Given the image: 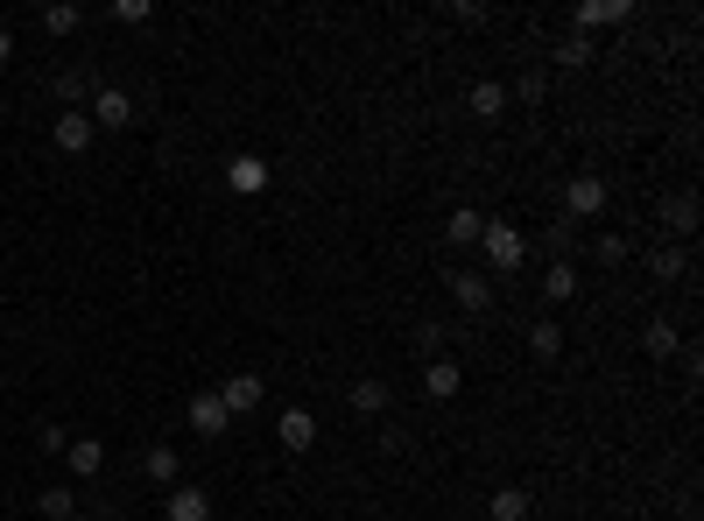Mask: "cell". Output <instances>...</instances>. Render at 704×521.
Masks as SVG:
<instances>
[{
  "label": "cell",
  "mask_w": 704,
  "mask_h": 521,
  "mask_svg": "<svg viewBox=\"0 0 704 521\" xmlns=\"http://www.w3.org/2000/svg\"><path fill=\"white\" fill-rule=\"evenodd\" d=\"M92 113H57V148H64V156H78V148H92Z\"/></svg>",
  "instance_id": "obj_11"
},
{
  "label": "cell",
  "mask_w": 704,
  "mask_h": 521,
  "mask_svg": "<svg viewBox=\"0 0 704 521\" xmlns=\"http://www.w3.org/2000/svg\"><path fill=\"white\" fill-rule=\"evenodd\" d=\"M42 28H50V36H78L85 14H78V8H64V0H50V8H42Z\"/></svg>",
  "instance_id": "obj_23"
},
{
  "label": "cell",
  "mask_w": 704,
  "mask_h": 521,
  "mask_svg": "<svg viewBox=\"0 0 704 521\" xmlns=\"http://www.w3.org/2000/svg\"><path fill=\"white\" fill-rule=\"evenodd\" d=\"M543 247H549V255H571V219H557V226H543Z\"/></svg>",
  "instance_id": "obj_29"
},
{
  "label": "cell",
  "mask_w": 704,
  "mask_h": 521,
  "mask_svg": "<svg viewBox=\"0 0 704 521\" xmlns=\"http://www.w3.org/2000/svg\"><path fill=\"white\" fill-rule=\"evenodd\" d=\"M36 451H42V458H64V451H71V430H64V423H36Z\"/></svg>",
  "instance_id": "obj_26"
},
{
  "label": "cell",
  "mask_w": 704,
  "mask_h": 521,
  "mask_svg": "<svg viewBox=\"0 0 704 521\" xmlns=\"http://www.w3.org/2000/svg\"><path fill=\"white\" fill-rule=\"evenodd\" d=\"M8 57H14V36H8V28H0V64H8Z\"/></svg>",
  "instance_id": "obj_31"
},
{
  "label": "cell",
  "mask_w": 704,
  "mask_h": 521,
  "mask_svg": "<svg viewBox=\"0 0 704 521\" xmlns=\"http://www.w3.org/2000/svg\"><path fill=\"white\" fill-rule=\"evenodd\" d=\"M578 296V268L571 261H549V275H543V303H571Z\"/></svg>",
  "instance_id": "obj_17"
},
{
  "label": "cell",
  "mask_w": 704,
  "mask_h": 521,
  "mask_svg": "<svg viewBox=\"0 0 704 521\" xmlns=\"http://www.w3.org/2000/svg\"><path fill=\"white\" fill-rule=\"evenodd\" d=\"M564 212H571V219H598V212H606V176H571V184H564Z\"/></svg>",
  "instance_id": "obj_2"
},
{
  "label": "cell",
  "mask_w": 704,
  "mask_h": 521,
  "mask_svg": "<svg viewBox=\"0 0 704 521\" xmlns=\"http://www.w3.org/2000/svg\"><path fill=\"white\" fill-rule=\"evenodd\" d=\"M219 401H226V415H254L268 401V381L261 374H233L226 388H219Z\"/></svg>",
  "instance_id": "obj_6"
},
{
  "label": "cell",
  "mask_w": 704,
  "mask_h": 521,
  "mask_svg": "<svg viewBox=\"0 0 704 521\" xmlns=\"http://www.w3.org/2000/svg\"><path fill=\"white\" fill-rule=\"evenodd\" d=\"M85 113H92V127H127V121H134V99L120 92V85H99Z\"/></svg>",
  "instance_id": "obj_8"
},
{
  "label": "cell",
  "mask_w": 704,
  "mask_h": 521,
  "mask_svg": "<svg viewBox=\"0 0 704 521\" xmlns=\"http://www.w3.org/2000/svg\"><path fill=\"white\" fill-rule=\"evenodd\" d=\"M592 255H598V261H606V268H620L627 255H634V247H627V240H620V233H598V240H592Z\"/></svg>",
  "instance_id": "obj_27"
},
{
  "label": "cell",
  "mask_w": 704,
  "mask_h": 521,
  "mask_svg": "<svg viewBox=\"0 0 704 521\" xmlns=\"http://www.w3.org/2000/svg\"><path fill=\"white\" fill-rule=\"evenodd\" d=\"M486 514H493V521H529V494H521V486H501Z\"/></svg>",
  "instance_id": "obj_21"
},
{
  "label": "cell",
  "mask_w": 704,
  "mask_h": 521,
  "mask_svg": "<svg viewBox=\"0 0 704 521\" xmlns=\"http://www.w3.org/2000/svg\"><path fill=\"white\" fill-rule=\"evenodd\" d=\"M479 233H486V219H479L472 204H458V212L444 219V240H452V247H479Z\"/></svg>",
  "instance_id": "obj_15"
},
{
  "label": "cell",
  "mask_w": 704,
  "mask_h": 521,
  "mask_svg": "<svg viewBox=\"0 0 704 521\" xmlns=\"http://www.w3.org/2000/svg\"><path fill=\"white\" fill-rule=\"evenodd\" d=\"M190 430H198V437H226L233 430V415H226V401H219V388H205V395H190Z\"/></svg>",
  "instance_id": "obj_3"
},
{
  "label": "cell",
  "mask_w": 704,
  "mask_h": 521,
  "mask_svg": "<svg viewBox=\"0 0 704 521\" xmlns=\"http://www.w3.org/2000/svg\"><path fill=\"white\" fill-rule=\"evenodd\" d=\"M226 184L239 190V198H254V190H268V162L261 156H233L226 162Z\"/></svg>",
  "instance_id": "obj_10"
},
{
  "label": "cell",
  "mask_w": 704,
  "mask_h": 521,
  "mask_svg": "<svg viewBox=\"0 0 704 521\" xmlns=\"http://www.w3.org/2000/svg\"><path fill=\"white\" fill-rule=\"evenodd\" d=\"M472 113H479V121H501V113H507V92H501V85H472Z\"/></svg>",
  "instance_id": "obj_24"
},
{
  "label": "cell",
  "mask_w": 704,
  "mask_h": 521,
  "mask_svg": "<svg viewBox=\"0 0 704 521\" xmlns=\"http://www.w3.org/2000/svg\"><path fill=\"white\" fill-rule=\"evenodd\" d=\"M36 508H42V521H71V514H78V494H71V486H50Z\"/></svg>",
  "instance_id": "obj_25"
},
{
  "label": "cell",
  "mask_w": 704,
  "mask_h": 521,
  "mask_svg": "<svg viewBox=\"0 0 704 521\" xmlns=\"http://www.w3.org/2000/svg\"><path fill=\"white\" fill-rule=\"evenodd\" d=\"M479 247H486L493 275H515V268L529 261V240H521V226H501V219H493V226L479 233Z\"/></svg>",
  "instance_id": "obj_1"
},
{
  "label": "cell",
  "mask_w": 704,
  "mask_h": 521,
  "mask_svg": "<svg viewBox=\"0 0 704 521\" xmlns=\"http://www.w3.org/2000/svg\"><path fill=\"white\" fill-rule=\"evenodd\" d=\"M148 14H156L148 0H113V22H148Z\"/></svg>",
  "instance_id": "obj_30"
},
{
  "label": "cell",
  "mask_w": 704,
  "mask_h": 521,
  "mask_svg": "<svg viewBox=\"0 0 704 521\" xmlns=\"http://www.w3.org/2000/svg\"><path fill=\"white\" fill-rule=\"evenodd\" d=\"M529 352H535V360H557V352H564V324L557 318L529 324Z\"/></svg>",
  "instance_id": "obj_19"
},
{
  "label": "cell",
  "mask_w": 704,
  "mask_h": 521,
  "mask_svg": "<svg viewBox=\"0 0 704 521\" xmlns=\"http://www.w3.org/2000/svg\"><path fill=\"white\" fill-rule=\"evenodd\" d=\"M655 219H663V233H691L697 226V198H691V190H677V198H663V212H655Z\"/></svg>",
  "instance_id": "obj_16"
},
{
  "label": "cell",
  "mask_w": 704,
  "mask_h": 521,
  "mask_svg": "<svg viewBox=\"0 0 704 521\" xmlns=\"http://www.w3.org/2000/svg\"><path fill=\"white\" fill-rule=\"evenodd\" d=\"M649 275L655 282H683V275H691V261H683L677 247H655V255H649Z\"/></svg>",
  "instance_id": "obj_20"
},
{
  "label": "cell",
  "mask_w": 704,
  "mask_h": 521,
  "mask_svg": "<svg viewBox=\"0 0 704 521\" xmlns=\"http://www.w3.org/2000/svg\"><path fill=\"white\" fill-rule=\"evenodd\" d=\"M641 346H649V360H669V352H683V332L669 318H655L649 332H641Z\"/></svg>",
  "instance_id": "obj_18"
},
{
  "label": "cell",
  "mask_w": 704,
  "mask_h": 521,
  "mask_svg": "<svg viewBox=\"0 0 704 521\" xmlns=\"http://www.w3.org/2000/svg\"><path fill=\"white\" fill-rule=\"evenodd\" d=\"M275 444L282 451H310V444H318V415L310 409H282L275 415Z\"/></svg>",
  "instance_id": "obj_5"
},
{
  "label": "cell",
  "mask_w": 704,
  "mask_h": 521,
  "mask_svg": "<svg viewBox=\"0 0 704 521\" xmlns=\"http://www.w3.org/2000/svg\"><path fill=\"white\" fill-rule=\"evenodd\" d=\"M381 521H395V514H381Z\"/></svg>",
  "instance_id": "obj_32"
},
{
  "label": "cell",
  "mask_w": 704,
  "mask_h": 521,
  "mask_svg": "<svg viewBox=\"0 0 704 521\" xmlns=\"http://www.w3.org/2000/svg\"><path fill=\"white\" fill-rule=\"evenodd\" d=\"M64 466L78 472V480H99V472H107V451H99V437H71Z\"/></svg>",
  "instance_id": "obj_13"
},
{
  "label": "cell",
  "mask_w": 704,
  "mask_h": 521,
  "mask_svg": "<svg viewBox=\"0 0 704 521\" xmlns=\"http://www.w3.org/2000/svg\"><path fill=\"white\" fill-rule=\"evenodd\" d=\"M141 472H148V480H156V486H176V472H184V458H176L170 444H148V451H141Z\"/></svg>",
  "instance_id": "obj_14"
},
{
  "label": "cell",
  "mask_w": 704,
  "mask_h": 521,
  "mask_svg": "<svg viewBox=\"0 0 704 521\" xmlns=\"http://www.w3.org/2000/svg\"><path fill=\"white\" fill-rule=\"evenodd\" d=\"M353 409H359V415H381V409H387V381H373V374L353 381Z\"/></svg>",
  "instance_id": "obj_22"
},
{
  "label": "cell",
  "mask_w": 704,
  "mask_h": 521,
  "mask_svg": "<svg viewBox=\"0 0 704 521\" xmlns=\"http://www.w3.org/2000/svg\"><path fill=\"white\" fill-rule=\"evenodd\" d=\"M627 0H585V8H578V36H592V28H613V22H627Z\"/></svg>",
  "instance_id": "obj_12"
},
{
  "label": "cell",
  "mask_w": 704,
  "mask_h": 521,
  "mask_svg": "<svg viewBox=\"0 0 704 521\" xmlns=\"http://www.w3.org/2000/svg\"><path fill=\"white\" fill-rule=\"evenodd\" d=\"M444 282H452L458 310H472V318H486V310H493V282H486V275H472V268H452Z\"/></svg>",
  "instance_id": "obj_4"
},
{
  "label": "cell",
  "mask_w": 704,
  "mask_h": 521,
  "mask_svg": "<svg viewBox=\"0 0 704 521\" xmlns=\"http://www.w3.org/2000/svg\"><path fill=\"white\" fill-rule=\"evenodd\" d=\"M557 64H592V36H564L557 42Z\"/></svg>",
  "instance_id": "obj_28"
},
{
  "label": "cell",
  "mask_w": 704,
  "mask_h": 521,
  "mask_svg": "<svg viewBox=\"0 0 704 521\" xmlns=\"http://www.w3.org/2000/svg\"><path fill=\"white\" fill-rule=\"evenodd\" d=\"M458 388H466V374H458V360H444V352H437V360L423 367V395H430V401H452Z\"/></svg>",
  "instance_id": "obj_9"
},
{
  "label": "cell",
  "mask_w": 704,
  "mask_h": 521,
  "mask_svg": "<svg viewBox=\"0 0 704 521\" xmlns=\"http://www.w3.org/2000/svg\"><path fill=\"white\" fill-rule=\"evenodd\" d=\"M162 521H212V494H205V486H170Z\"/></svg>",
  "instance_id": "obj_7"
}]
</instances>
